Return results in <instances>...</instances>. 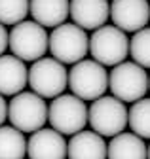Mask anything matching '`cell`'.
I'll return each mask as SVG.
<instances>
[{
  "label": "cell",
  "mask_w": 150,
  "mask_h": 159,
  "mask_svg": "<svg viewBox=\"0 0 150 159\" xmlns=\"http://www.w3.org/2000/svg\"><path fill=\"white\" fill-rule=\"evenodd\" d=\"M68 87L74 97L80 101H97L105 97L108 89V74L106 68L91 59L76 63L68 72Z\"/></svg>",
  "instance_id": "cell-1"
},
{
  "label": "cell",
  "mask_w": 150,
  "mask_h": 159,
  "mask_svg": "<svg viewBox=\"0 0 150 159\" xmlns=\"http://www.w3.org/2000/svg\"><path fill=\"white\" fill-rule=\"evenodd\" d=\"M49 51L55 61L63 65H76L84 61L89 51V38L78 25L63 23L49 34Z\"/></svg>",
  "instance_id": "cell-2"
},
{
  "label": "cell",
  "mask_w": 150,
  "mask_h": 159,
  "mask_svg": "<svg viewBox=\"0 0 150 159\" xmlns=\"http://www.w3.org/2000/svg\"><path fill=\"white\" fill-rule=\"evenodd\" d=\"M8 119L12 127L21 133H36L44 129L48 121V106L42 97L32 91H23L12 98L8 104Z\"/></svg>",
  "instance_id": "cell-3"
},
{
  "label": "cell",
  "mask_w": 150,
  "mask_h": 159,
  "mask_svg": "<svg viewBox=\"0 0 150 159\" xmlns=\"http://www.w3.org/2000/svg\"><path fill=\"white\" fill-rule=\"evenodd\" d=\"M108 89L122 102H137L148 91V74L133 61H124L108 74Z\"/></svg>",
  "instance_id": "cell-4"
},
{
  "label": "cell",
  "mask_w": 150,
  "mask_h": 159,
  "mask_svg": "<svg viewBox=\"0 0 150 159\" xmlns=\"http://www.w3.org/2000/svg\"><path fill=\"white\" fill-rule=\"evenodd\" d=\"M48 121L61 134H76L87 125V106L74 95H59L48 106Z\"/></svg>",
  "instance_id": "cell-5"
},
{
  "label": "cell",
  "mask_w": 150,
  "mask_h": 159,
  "mask_svg": "<svg viewBox=\"0 0 150 159\" xmlns=\"http://www.w3.org/2000/svg\"><path fill=\"white\" fill-rule=\"evenodd\" d=\"M8 48L12 49L13 57L21 61H38L49 49V36L44 27L34 21H21L10 32Z\"/></svg>",
  "instance_id": "cell-6"
},
{
  "label": "cell",
  "mask_w": 150,
  "mask_h": 159,
  "mask_svg": "<svg viewBox=\"0 0 150 159\" xmlns=\"http://www.w3.org/2000/svg\"><path fill=\"white\" fill-rule=\"evenodd\" d=\"M87 123L91 131L105 136H116L127 125V108L114 97H101L87 108Z\"/></svg>",
  "instance_id": "cell-7"
},
{
  "label": "cell",
  "mask_w": 150,
  "mask_h": 159,
  "mask_svg": "<svg viewBox=\"0 0 150 159\" xmlns=\"http://www.w3.org/2000/svg\"><path fill=\"white\" fill-rule=\"evenodd\" d=\"M89 53L95 63L103 66H116L124 63L129 53V40L124 30L105 25L93 30L89 38Z\"/></svg>",
  "instance_id": "cell-8"
},
{
  "label": "cell",
  "mask_w": 150,
  "mask_h": 159,
  "mask_svg": "<svg viewBox=\"0 0 150 159\" xmlns=\"http://www.w3.org/2000/svg\"><path fill=\"white\" fill-rule=\"evenodd\" d=\"M29 85L32 93H36L42 98H55L63 95L65 87L68 85V72L63 63L42 57L30 65Z\"/></svg>",
  "instance_id": "cell-9"
},
{
  "label": "cell",
  "mask_w": 150,
  "mask_h": 159,
  "mask_svg": "<svg viewBox=\"0 0 150 159\" xmlns=\"http://www.w3.org/2000/svg\"><path fill=\"white\" fill-rule=\"evenodd\" d=\"M110 19L124 32H139L150 21L148 0H112Z\"/></svg>",
  "instance_id": "cell-10"
},
{
  "label": "cell",
  "mask_w": 150,
  "mask_h": 159,
  "mask_svg": "<svg viewBox=\"0 0 150 159\" xmlns=\"http://www.w3.org/2000/svg\"><path fill=\"white\" fill-rule=\"evenodd\" d=\"M74 25L84 30H97L105 27L106 19L110 17L108 0H70V11Z\"/></svg>",
  "instance_id": "cell-11"
},
{
  "label": "cell",
  "mask_w": 150,
  "mask_h": 159,
  "mask_svg": "<svg viewBox=\"0 0 150 159\" xmlns=\"http://www.w3.org/2000/svg\"><path fill=\"white\" fill-rule=\"evenodd\" d=\"M27 155L29 159H65L67 140L53 129H40L27 140Z\"/></svg>",
  "instance_id": "cell-12"
},
{
  "label": "cell",
  "mask_w": 150,
  "mask_h": 159,
  "mask_svg": "<svg viewBox=\"0 0 150 159\" xmlns=\"http://www.w3.org/2000/svg\"><path fill=\"white\" fill-rule=\"evenodd\" d=\"M29 84V68L13 55H0V95H19Z\"/></svg>",
  "instance_id": "cell-13"
},
{
  "label": "cell",
  "mask_w": 150,
  "mask_h": 159,
  "mask_svg": "<svg viewBox=\"0 0 150 159\" xmlns=\"http://www.w3.org/2000/svg\"><path fill=\"white\" fill-rule=\"evenodd\" d=\"M68 159H106L105 138L93 131H80L67 142Z\"/></svg>",
  "instance_id": "cell-14"
},
{
  "label": "cell",
  "mask_w": 150,
  "mask_h": 159,
  "mask_svg": "<svg viewBox=\"0 0 150 159\" xmlns=\"http://www.w3.org/2000/svg\"><path fill=\"white\" fill-rule=\"evenodd\" d=\"M29 11L32 15V21L40 27L55 29L65 23L70 11L68 0H30Z\"/></svg>",
  "instance_id": "cell-15"
},
{
  "label": "cell",
  "mask_w": 150,
  "mask_h": 159,
  "mask_svg": "<svg viewBox=\"0 0 150 159\" xmlns=\"http://www.w3.org/2000/svg\"><path fill=\"white\" fill-rule=\"evenodd\" d=\"M108 159H146V144L133 133H120L112 136L106 146Z\"/></svg>",
  "instance_id": "cell-16"
},
{
  "label": "cell",
  "mask_w": 150,
  "mask_h": 159,
  "mask_svg": "<svg viewBox=\"0 0 150 159\" xmlns=\"http://www.w3.org/2000/svg\"><path fill=\"white\" fill-rule=\"evenodd\" d=\"M27 140L15 127H0V159H25Z\"/></svg>",
  "instance_id": "cell-17"
},
{
  "label": "cell",
  "mask_w": 150,
  "mask_h": 159,
  "mask_svg": "<svg viewBox=\"0 0 150 159\" xmlns=\"http://www.w3.org/2000/svg\"><path fill=\"white\" fill-rule=\"evenodd\" d=\"M127 125L139 138H150V98H141L127 110Z\"/></svg>",
  "instance_id": "cell-18"
},
{
  "label": "cell",
  "mask_w": 150,
  "mask_h": 159,
  "mask_svg": "<svg viewBox=\"0 0 150 159\" xmlns=\"http://www.w3.org/2000/svg\"><path fill=\"white\" fill-rule=\"evenodd\" d=\"M129 53L133 57L135 65L143 68H150V29L144 27L133 34L129 42Z\"/></svg>",
  "instance_id": "cell-19"
},
{
  "label": "cell",
  "mask_w": 150,
  "mask_h": 159,
  "mask_svg": "<svg viewBox=\"0 0 150 159\" xmlns=\"http://www.w3.org/2000/svg\"><path fill=\"white\" fill-rule=\"evenodd\" d=\"M30 0H0V23L2 25H19L29 13Z\"/></svg>",
  "instance_id": "cell-20"
},
{
  "label": "cell",
  "mask_w": 150,
  "mask_h": 159,
  "mask_svg": "<svg viewBox=\"0 0 150 159\" xmlns=\"http://www.w3.org/2000/svg\"><path fill=\"white\" fill-rule=\"evenodd\" d=\"M8 42H10V34H8L6 27L0 23V55L8 49Z\"/></svg>",
  "instance_id": "cell-21"
},
{
  "label": "cell",
  "mask_w": 150,
  "mask_h": 159,
  "mask_svg": "<svg viewBox=\"0 0 150 159\" xmlns=\"http://www.w3.org/2000/svg\"><path fill=\"white\" fill-rule=\"evenodd\" d=\"M8 119V102L4 101V97L0 95V127H2V123Z\"/></svg>",
  "instance_id": "cell-22"
},
{
  "label": "cell",
  "mask_w": 150,
  "mask_h": 159,
  "mask_svg": "<svg viewBox=\"0 0 150 159\" xmlns=\"http://www.w3.org/2000/svg\"><path fill=\"white\" fill-rule=\"evenodd\" d=\"M146 159H150V146L146 148Z\"/></svg>",
  "instance_id": "cell-23"
},
{
  "label": "cell",
  "mask_w": 150,
  "mask_h": 159,
  "mask_svg": "<svg viewBox=\"0 0 150 159\" xmlns=\"http://www.w3.org/2000/svg\"><path fill=\"white\" fill-rule=\"evenodd\" d=\"M148 91H150V76H148Z\"/></svg>",
  "instance_id": "cell-24"
}]
</instances>
